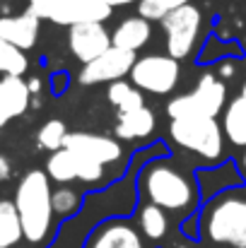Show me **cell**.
Segmentation results:
<instances>
[{
  "label": "cell",
  "mask_w": 246,
  "mask_h": 248,
  "mask_svg": "<svg viewBox=\"0 0 246 248\" xmlns=\"http://www.w3.org/2000/svg\"><path fill=\"white\" fill-rule=\"evenodd\" d=\"M138 190L145 202L157 205L166 215H186L198 205V186L196 181L181 171L171 159H150L138 171Z\"/></svg>",
  "instance_id": "obj_1"
},
{
  "label": "cell",
  "mask_w": 246,
  "mask_h": 248,
  "mask_svg": "<svg viewBox=\"0 0 246 248\" xmlns=\"http://www.w3.org/2000/svg\"><path fill=\"white\" fill-rule=\"evenodd\" d=\"M51 193H53L51 178L41 169L27 171L15 188L12 202L19 215L22 239L32 246L44 248L53 236L56 215H53V205H51Z\"/></svg>",
  "instance_id": "obj_2"
},
{
  "label": "cell",
  "mask_w": 246,
  "mask_h": 248,
  "mask_svg": "<svg viewBox=\"0 0 246 248\" xmlns=\"http://www.w3.org/2000/svg\"><path fill=\"white\" fill-rule=\"evenodd\" d=\"M200 236L215 248H246V195L225 190L200 215Z\"/></svg>",
  "instance_id": "obj_3"
},
{
  "label": "cell",
  "mask_w": 246,
  "mask_h": 248,
  "mask_svg": "<svg viewBox=\"0 0 246 248\" xmlns=\"http://www.w3.org/2000/svg\"><path fill=\"white\" fill-rule=\"evenodd\" d=\"M169 138L176 147L205 162L215 164L225 157V133L217 118H171Z\"/></svg>",
  "instance_id": "obj_4"
},
{
  "label": "cell",
  "mask_w": 246,
  "mask_h": 248,
  "mask_svg": "<svg viewBox=\"0 0 246 248\" xmlns=\"http://www.w3.org/2000/svg\"><path fill=\"white\" fill-rule=\"evenodd\" d=\"M227 106V84L217 75H203L196 89L169 99L166 116L169 118H217V113Z\"/></svg>",
  "instance_id": "obj_5"
},
{
  "label": "cell",
  "mask_w": 246,
  "mask_h": 248,
  "mask_svg": "<svg viewBox=\"0 0 246 248\" xmlns=\"http://www.w3.org/2000/svg\"><path fill=\"white\" fill-rule=\"evenodd\" d=\"M128 80L140 92L164 96L171 94L181 80V63L166 53H148L143 58H135Z\"/></svg>",
  "instance_id": "obj_6"
},
{
  "label": "cell",
  "mask_w": 246,
  "mask_h": 248,
  "mask_svg": "<svg viewBox=\"0 0 246 248\" xmlns=\"http://www.w3.org/2000/svg\"><path fill=\"white\" fill-rule=\"evenodd\" d=\"M200 27H203V12L193 2L169 12L162 19L166 56H171L174 61L188 58L196 51V44H198V36H200Z\"/></svg>",
  "instance_id": "obj_7"
},
{
  "label": "cell",
  "mask_w": 246,
  "mask_h": 248,
  "mask_svg": "<svg viewBox=\"0 0 246 248\" xmlns=\"http://www.w3.org/2000/svg\"><path fill=\"white\" fill-rule=\"evenodd\" d=\"M39 19H49L61 27H73L80 22H106L111 7L104 0H46L39 7H27Z\"/></svg>",
  "instance_id": "obj_8"
},
{
  "label": "cell",
  "mask_w": 246,
  "mask_h": 248,
  "mask_svg": "<svg viewBox=\"0 0 246 248\" xmlns=\"http://www.w3.org/2000/svg\"><path fill=\"white\" fill-rule=\"evenodd\" d=\"M82 248H150L138 224L128 217H109L92 227Z\"/></svg>",
  "instance_id": "obj_9"
},
{
  "label": "cell",
  "mask_w": 246,
  "mask_h": 248,
  "mask_svg": "<svg viewBox=\"0 0 246 248\" xmlns=\"http://www.w3.org/2000/svg\"><path fill=\"white\" fill-rule=\"evenodd\" d=\"M135 63V53L123 51L111 46L109 51H104L99 58H94L92 63H84L80 70V84L92 87V84H111L116 80L128 78L131 68Z\"/></svg>",
  "instance_id": "obj_10"
},
{
  "label": "cell",
  "mask_w": 246,
  "mask_h": 248,
  "mask_svg": "<svg viewBox=\"0 0 246 248\" xmlns=\"http://www.w3.org/2000/svg\"><path fill=\"white\" fill-rule=\"evenodd\" d=\"M68 48L82 65L111 48V31L104 22H80L68 27Z\"/></svg>",
  "instance_id": "obj_11"
},
{
  "label": "cell",
  "mask_w": 246,
  "mask_h": 248,
  "mask_svg": "<svg viewBox=\"0 0 246 248\" xmlns=\"http://www.w3.org/2000/svg\"><path fill=\"white\" fill-rule=\"evenodd\" d=\"M63 147L75 152V155H80V157H87V159H92V162H97L101 166L116 164L123 157L121 142L114 140V138L99 135V133H82V130L68 133Z\"/></svg>",
  "instance_id": "obj_12"
},
{
  "label": "cell",
  "mask_w": 246,
  "mask_h": 248,
  "mask_svg": "<svg viewBox=\"0 0 246 248\" xmlns=\"http://www.w3.org/2000/svg\"><path fill=\"white\" fill-rule=\"evenodd\" d=\"M39 31H41V19L29 10H24L19 15L0 17V39L22 51H29L36 44Z\"/></svg>",
  "instance_id": "obj_13"
},
{
  "label": "cell",
  "mask_w": 246,
  "mask_h": 248,
  "mask_svg": "<svg viewBox=\"0 0 246 248\" xmlns=\"http://www.w3.org/2000/svg\"><path fill=\"white\" fill-rule=\"evenodd\" d=\"M157 128V118L155 111L150 106L135 108V111H126V113H116V125L114 133L118 140L123 142H135V140H145L155 133Z\"/></svg>",
  "instance_id": "obj_14"
},
{
  "label": "cell",
  "mask_w": 246,
  "mask_h": 248,
  "mask_svg": "<svg viewBox=\"0 0 246 248\" xmlns=\"http://www.w3.org/2000/svg\"><path fill=\"white\" fill-rule=\"evenodd\" d=\"M152 39V24L148 19H143L140 15L126 17L116 24V29L111 31V46L138 53L140 48H145Z\"/></svg>",
  "instance_id": "obj_15"
},
{
  "label": "cell",
  "mask_w": 246,
  "mask_h": 248,
  "mask_svg": "<svg viewBox=\"0 0 246 248\" xmlns=\"http://www.w3.org/2000/svg\"><path fill=\"white\" fill-rule=\"evenodd\" d=\"M32 92L22 78H0V111L12 121L29 111Z\"/></svg>",
  "instance_id": "obj_16"
},
{
  "label": "cell",
  "mask_w": 246,
  "mask_h": 248,
  "mask_svg": "<svg viewBox=\"0 0 246 248\" xmlns=\"http://www.w3.org/2000/svg\"><path fill=\"white\" fill-rule=\"evenodd\" d=\"M222 133L234 147H246V82L242 92L225 106L222 113Z\"/></svg>",
  "instance_id": "obj_17"
},
{
  "label": "cell",
  "mask_w": 246,
  "mask_h": 248,
  "mask_svg": "<svg viewBox=\"0 0 246 248\" xmlns=\"http://www.w3.org/2000/svg\"><path fill=\"white\" fill-rule=\"evenodd\" d=\"M138 229L140 234L145 236V241H162L164 236L169 234V217L166 212L160 210L157 205H150V202H143L138 207Z\"/></svg>",
  "instance_id": "obj_18"
},
{
  "label": "cell",
  "mask_w": 246,
  "mask_h": 248,
  "mask_svg": "<svg viewBox=\"0 0 246 248\" xmlns=\"http://www.w3.org/2000/svg\"><path fill=\"white\" fill-rule=\"evenodd\" d=\"M44 171L58 186H70V183L78 181V155L66 150V147L58 150V152H51L49 159H46V169Z\"/></svg>",
  "instance_id": "obj_19"
},
{
  "label": "cell",
  "mask_w": 246,
  "mask_h": 248,
  "mask_svg": "<svg viewBox=\"0 0 246 248\" xmlns=\"http://www.w3.org/2000/svg\"><path fill=\"white\" fill-rule=\"evenodd\" d=\"M106 99L116 108V113H126V111H135V108L148 106L143 92L135 89L131 84V80H116V82H111L106 87Z\"/></svg>",
  "instance_id": "obj_20"
},
{
  "label": "cell",
  "mask_w": 246,
  "mask_h": 248,
  "mask_svg": "<svg viewBox=\"0 0 246 248\" xmlns=\"http://www.w3.org/2000/svg\"><path fill=\"white\" fill-rule=\"evenodd\" d=\"M22 241V224L12 200H0V248H15Z\"/></svg>",
  "instance_id": "obj_21"
},
{
  "label": "cell",
  "mask_w": 246,
  "mask_h": 248,
  "mask_svg": "<svg viewBox=\"0 0 246 248\" xmlns=\"http://www.w3.org/2000/svg\"><path fill=\"white\" fill-rule=\"evenodd\" d=\"M51 205H53V215L58 219H70L73 215H78L84 205V195L73 186H58L51 193Z\"/></svg>",
  "instance_id": "obj_22"
},
{
  "label": "cell",
  "mask_w": 246,
  "mask_h": 248,
  "mask_svg": "<svg viewBox=\"0 0 246 248\" xmlns=\"http://www.w3.org/2000/svg\"><path fill=\"white\" fill-rule=\"evenodd\" d=\"M27 70H29L27 51L0 39V75L2 78H24Z\"/></svg>",
  "instance_id": "obj_23"
},
{
  "label": "cell",
  "mask_w": 246,
  "mask_h": 248,
  "mask_svg": "<svg viewBox=\"0 0 246 248\" xmlns=\"http://www.w3.org/2000/svg\"><path fill=\"white\" fill-rule=\"evenodd\" d=\"M68 133H70V130H68L66 121L51 118V121H46V123L36 130V145H39L41 150H46V152H58V150H63Z\"/></svg>",
  "instance_id": "obj_24"
},
{
  "label": "cell",
  "mask_w": 246,
  "mask_h": 248,
  "mask_svg": "<svg viewBox=\"0 0 246 248\" xmlns=\"http://www.w3.org/2000/svg\"><path fill=\"white\" fill-rule=\"evenodd\" d=\"M191 0H140L138 2V15L148 22H162L169 12H174L176 7L188 5Z\"/></svg>",
  "instance_id": "obj_25"
},
{
  "label": "cell",
  "mask_w": 246,
  "mask_h": 248,
  "mask_svg": "<svg viewBox=\"0 0 246 248\" xmlns=\"http://www.w3.org/2000/svg\"><path fill=\"white\" fill-rule=\"evenodd\" d=\"M10 178H12V162H10V157L0 155V181L5 183Z\"/></svg>",
  "instance_id": "obj_26"
},
{
  "label": "cell",
  "mask_w": 246,
  "mask_h": 248,
  "mask_svg": "<svg viewBox=\"0 0 246 248\" xmlns=\"http://www.w3.org/2000/svg\"><path fill=\"white\" fill-rule=\"evenodd\" d=\"M234 75V63L232 61H225L222 65H220V80H227V78H232Z\"/></svg>",
  "instance_id": "obj_27"
},
{
  "label": "cell",
  "mask_w": 246,
  "mask_h": 248,
  "mask_svg": "<svg viewBox=\"0 0 246 248\" xmlns=\"http://www.w3.org/2000/svg\"><path fill=\"white\" fill-rule=\"evenodd\" d=\"M104 2L114 10V7H123V5H131V2H140V0H104Z\"/></svg>",
  "instance_id": "obj_28"
},
{
  "label": "cell",
  "mask_w": 246,
  "mask_h": 248,
  "mask_svg": "<svg viewBox=\"0 0 246 248\" xmlns=\"http://www.w3.org/2000/svg\"><path fill=\"white\" fill-rule=\"evenodd\" d=\"M7 123H10V118H7V116H5V113L0 111V128H5Z\"/></svg>",
  "instance_id": "obj_29"
},
{
  "label": "cell",
  "mask_w": 246,
  "mask_h": 248,
  "mask_svg": "<svg viewBox=\"0 0 246 248\" xmlns=\"http://www.w3.org/2000/svg\"><path fill=\"white\" fill-rule=\"evenodd\" d=\"M29 2V7H39V5H44L46 0H27Z\"/></svg>",
  "instance_id": "obj_30"
},
{
  "label": "cell",
  "mask_w": 246,
  "mask_h": 248,
  "mask_svg": "<svg viewBox=\"0 0 246 248\" xmlns=\"http://www.w3.org/2000/svg\"><path fill=\"white\" fill-rule=\"evenodd\" d=\"M242 166H244V171H246V147H244V157H242Z\"/></svg>",
  "instance_id": "obj_31"
},
{
  "label": "cell",
  "mask_w": 246,
  "mask_h": 248,
  "mask_svg": "<svg viewBox=\"0 0 246 248\" xmlns=\"http://www.w3.org/2000/svg\"><path fill=\"white\" fill-rule=\"evenodd\" d=\"M174 248H188V246L186 244H179V246H174Z\"/></svg>",
  "instance_id": "obj_32"
}]
</instances>
